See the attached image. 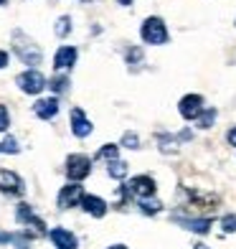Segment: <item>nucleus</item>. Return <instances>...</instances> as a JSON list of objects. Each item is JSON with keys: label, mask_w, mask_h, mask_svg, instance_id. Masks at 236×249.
Returning <instances> with one entry per match:
<instances>
[{"label": "nucleus", "mask_w": 236, "mask_h": 249, "mask_svg": "<svg viewBox=\"0 0 236 249\" xmlns=\"http://www.w3.org/2000/svg\"><path fill=\"white\" fill-rule=\"evenodd\" d=\"M13 49H16V53H18V59L23 61V64H28V66H36V64H41V59H43L41 49L33 43V38L26 36L23 31H13Z\"/></svg>", "instance_id": "nucleus-1"}, {"label": "nucleus", "mask_w": 236, "mask_h": 249, "mask_svg": "<svg viewBox=\"0 0 236 249\" xmlns=\"http://www.w3.org/2000/svg\"><path fill=\"white\" fill-rule=\"evenodd\" d=\"M142 41L145 43H155V46H160V43L168 41V28L163 23V18H148L142 23Z\"/></svg>", "instance_id": "nucleus-2"}, {"label": "nucleus", "mask_w": 236, "mask_h": 249, "mask_svg": "<svg viewBox=\"0 0 236 249\" xmlns=\"http://www.w3.org/2000/svg\"><path fill=\"white\" fill-rule=\"evenodd\" d=\"M89 173H92V160H89L86 155H69L66 158V176H69V180L79 183V180H84Z\"/></svg>", "instance_id": "nucleus-3"}, {"label": "nucleus", "mask_w": 236, "mask_h": 249, "mask_svg": "<svg viewBox=\"0 0 236 249\" xmlns=\"http://www.w3.org/2000/svg\"><path fill=\"white\" fill-rule=\"evenodd\" d=\"M16 84L20 87V92H26V94H38V92H43V87H46V79H43L41 71L28 69V71L16 76Z\"/></svg>", "instance_id": "nucleus-4"}, {"label": "nucleus", "mask_w": 236, "mask_h": 249, "mask_svg": "<svg viewBox=\"0 0 236 249\" xmlns=\"http://www.w3.org/2000/svg\"><path fill=\"white\" fill-rule=\"evenodd\" d=\"M185 196H188V206H193L198 213H211L213 209L219 206V196L213 194H203V191H193V188H185Z\"/></svg>", "instance_id": "nucleus-5"}, {"label": "nucleus", "mask_w": 236, "mask_h": 249, "mask_svg": "<svg viewBox=\"0 0 236 249\" xmlns=\"http://www.w3.org/2000/svg\"><path fill=\"white\" fill-rule=\"evenodd\" d=\"M0 191H3L5 196H23V191H26V183H23V178H20L18 173L13 171H0Z\"/></svg>", "instance_id": "nucleus-6"}, {"label": "nucleus", "mask_w": 236, "mask_h": 249, "mask_svg": "<svg viewBox=\"0 0 236 249\" xmlns=\"http://www.w3.org/2000/svg\"><path fill=\"white\" fill-rule=\"evenodd\" d=\"M125 188H127L130 196L150 198V196H155V188H157V186H155V180H152L150 176H137V178H132Z\"/></svg>", "instance_id": "nucleus-7"}, {"label": "nucleus", "mask_w": 236, "mask_h": 249, "mask_svg": "<svg viewBox=\"0 0 236 249\" xmlns=\"http://www.w3.org/2000/svg\"><path fill=\"white\" fill-rule=\"evenodd\" d=\"M16 216L20 224H28L33 231H36V236L41 234H46V224H43V219H38L36 213H33V209L28 206V203H18V211H16Z\"/></svg>", "instance_id": "nucleus-8"}, {"label": "nucleus", "mask_w": 236, "mask_h": 249, "mask_svg": "<svg viewBox=\"0 0 236 249\" xmlns=\"http://www.w3.org/2000/svg\"><path fill=\"white\" fill-rule=\"evenodd\" d=\"M82 198H84V188L71 180L69 186H64V188H61V194H59V206H61V209L82 206Z\"/></svg>", "instance_id": "nucleus-9"}, {"label": "nucleus", "mask_w": 236, "mask_h": 249, "mask_svg": "<svg viewBox=\"0 0 236 249\" xmlns=\"http://www.w3.org/2000/svg\"><path fill=\"white\" fill-rule=\"evenodd\" d=\"M178 109H181V115L185 120H198L201 112H203V97L201 94H185L181 99V105H178Z\"/></svg>", "instance_id": "nucleus-10"}, {"label": "nucleus", "mask_w": 236, "mask_h": 249, "mask_svg": "<svg viewBox=\"0 0 236 249\" xmlns=\"http://www.w3.org/2000/svg\"><path fill=\"white\" fill-rule=\"evenodd\" d=\"M71 132L76 135V138H86V135H92V122L86 120L84 109H79V107L71 109Z\"/></svg>", "instance_id": "nucleus-11"}, {"label": "nucleus", "mask_w": 236, "mask_h": 249, "mask_svg": "<svg viewBox=\"0 0 236 249\" xmlns=\"http://www.w3.org/2000/svg\"><path fill=\"white\" fill-rule=\"evenodd\" d=\"M33 112H36V117H41V120H53L56 112H59V99L56 97H43L33 105Z\"/></svg>", "instance_id": "nucleus-12"}, {"label": "nucleus", "mask_w": 236, "mask_h": 249, "mask_svg": "<svg viewBox=\"0 0 236 249\" xmlns=\"http://www.w3.org/2000/svg\"><path fill=\"white\" fill-rule=\"evenodd\" d=\"M49 236H51V242H53L56 249H76V244H79L76 236L69 229H61V226H59V229H51Z\"/></svg>", "instance_id": "nucleus-13"}, {"label": "nucleus", "mask_w": 236, "mask_h": 249, "mask_svg": "<svg viewBox=\"0 0 236 249\" xmlns=\"http://www.w3.org/2000/svg\"><path fill=\"white\" fill-rule=\"evenodd\" d=\"M74 64H76V49H74V46H61L59 51H56V56H53V66H56L59 71L71 69Z\"/></svg>", "instance_id": "nucleus-14"}, {"label": "nucleus", "mask_w": 236, "mask_h": 249, "mask_svg": "<svg viewBox=\"0 0 236 249\" xmlns=\"http://www.w3.org/2000/svg\"><path fill=\"white\" fill-rule=\"evenodd\" d=\"M82 209L89 213V216L102 219L107 213V203H104V198H99V196H84L82 198Z\"/></svg>", "instance_id": "nucleus-15"}, {"label": "nucleus", "mask_w": 236, "mask_h": 249, "mask_svg": "<svg viewBox=\"0 0 236 249\" xmlns=\"http://www.w3.org/2000/svg\"><path fill=\"white\" fill-rule=\"evenodd\" d=\"M178 224L185 226L188 231H198V234H206L211 229V219H178Z\"/></svg>", "instance_id": "nucleus-16"}, {"label": "nucleus", "mask_w": 236, "mask_h": 249, "mask_svg": "<svg viewBox=\"0 0 236 249\" xmlns=\"http://www.w3.org/2000/svg\"><path fill=\"white\" fill-rule=\"evenodd\" d=\"M107 173L112 176V178H125L127 176V163H122V160H112L109 163V168H107Z\"/></svg>", "instance_id": "nucleus-17"}, {"label": "nucleus", "mask_w": 236, "mask_h": 249, "mask_svg": "<svg viewBox=\"0 0 236 249\" xmlns=\"http://www.w3.org/2000/svg\"><path fill=\"white\" fill-rule=\"evenodd\" d=\"M213 120H216V109H203V112H201V117H198L196 122H198V127H201V130H208L211 124H213Z\"/></svg>", "instance_id": "nucleus-18"}, {"label": "nucleus", "mask_w": 236, "mask_h": 249, "mask_svg": "<svg viewBox=\"0 0 236 249\" xmlns=\"http://www.w3.org/2000/svg\"><path fill=\"white\" fill-rule=\"evenodd\" d=\"M117 155H119V148H117V145H104V148L97 153L99 160H109V163L117 160Z\"/></svg>", "instance_id": "nucleus-19"}, {"label": "nucleus", "mask_w": 236, "mask_h": 249, "mask_svg": "<svg viewBox=\"0 0 236 249\" xmlns=\"http://www.w3.org/2000/svg\"><path fill=\"white\" fill-rule=\"evenodd\" d=\"M69 31H71V18H59L56 20V36L59 38H64V36H69Z\"/></svg>", "instance_id": "nucleus-20"}, {"label": "nucleus", "mask_w": 236, "mask_h": 249, "mask_svg": "<svg viewBox=\"0 0 236 249\" xmlns=\"http://www.w3.org/2000/svg\"><path fill=\"white\" fill-rule=\"evenodd\" d=\"M49 87L53 89V92H66V89H69V79L66 76H53Z\"/></svg>", "instance_id": "nucleus-21"}, {"label": "nucleus", "mask_w": 236, "mask_h": 249, "mask_svg": "<svg viewBox=\"0 0 236 249\" xmlns=\"http://www.w3.org/2000/svg\"><path fill=\"white\" fill-rule=\"evenodd\" d=\"M0 150H3V153H10V155L18 153V150H20V148H18V140H16V138H5L3 142H0Z\"/></svg>", "instance_id": "nucleus-22"}, {"label": "nucleus", "mask_w": 236, "mask_h": 249, "mask_svg": "<svg viewBox=\"0 0 236 249\" xmlns=\"http://www.w3.org/2000/svg\"><path fill=\"white\" fill-rule=\"evenodd\" d=\"M221 226H223V231H226V234H234V231H236V213L223 216V219H221Z\"/></svg>", "instance_id": "nucleus-23"}, {"label": "nucleus", "mask_w": 236, "mask_h": 249, "mask_svg": "<svg viewBox=\"0 0 236 249\" xmlns=\"http://www.w3.org/2000/svg\"><path fill=\"white\" fill-rule=\"evenodd\" d=\"M140 206H142V213H157V211H160V201H150V198H145V201L140 203Z\"/></svg>", "instance_id": "nucleus-24"}, {"label": "nucleus", "mask_w": 236, "mask_h": 249, "mask_svg": "<svg viewBox=\"0 0 236 249\" xmlns=\"http://www.w3.org/2000/svg\"><path fill=\"white\" fill-rule=\"evenodd\" d=\"M122 142H125V148H140V138L135 132H125V138H122Z\"/></svg>", "instance_id": "nucleus-25"}, {"label": "nucleus", "mask_w": 236, "mask_h": 249, "mask_svg": "<svg viewBox=\"0 0 236 249\" xmlns=\"http://www.w3.org/2000/svg\"><path fill=\"white\" fill-rule=\"evenodd\" d=\"M8 124H10L8 107H3V105H0V132H5V130H8Z\"/></svg>", "instance_id": "nucleus-26"}, {"label": "nucleus", "mask_w": 236, "mask_h": 249, "mask_svg": "<svg viewBox=\"0 0 236 249\" xmlns=\"http://www.w3.org/2000/svg\"><path fill=\"white\" fill-rule=\"evenodd\" d=\"M226 140H229V145H234V148H236V127H231V130H229Z\"/></svg>", "instance_id": "nucleus-27"}, {"label": "nucleus", "mask_w": 236, "mask_h": 249, "mask_svg": "<svg viewBox=\"0 0 236 249\" xmlns=\"http://www.w3.org/2000/svg\"><path fill=\"white\" fill-rule=\"evenodd\" d=\"M5 64H8V53H5V51H0V69H3Z\"/></svg>", "instance_id": "nucleus-28"}, {"label": "nucleus", "mask_w": 236, "mask_h": 249, "mask_svg": "<svg viewBox=\"0 0 236 249\" xmlns=\"http://www.w3.org/2000/svg\"><path fill=\"white\" fill-rule=\"evenodd\" d=\"M117 3H119V5H130V3H132V0H117Z\"/></svg>", "instance_id": "nucleus-29"}, {"label": "nucleus", "mask_w": 236, "mask_h": 249, "mask_svg": "<svg viewBox=\"0 0 236 249\" xmlns=\"http://www.w3.org/2000/svg\"><path fill=\"white\" fill-rule=\"evenodd\" d=\"M193 249H211V247H206V244H196Z\"/></svg>", "instance_id": "nucleus-30"}, {"label": "nucleus", "mask_w": 236, "mask_h": 249, "mask_svg": "<svg viewBox=\"0 0 236 249\" xmlns=\"http://www.w3.org/2000/svg\"><path fill=\"white\" fill-rule=\"evenodd\" d=\"M109 249H127V247H122V244H115V247H109Z\"/></svg>", "instance_id": "nucleus-31"}, {"label": "nucleus", "mask_w": 236, "mask_h": 249, "mask_svg": "<svg viewBox=\"0 0 236 249\" xmlns=\"http://www.w3.org/2000/svg\"><path fill=\"white\" fill-rule=\"evenodd\" d=\"M3 3H5V0H0V5H3Z\"/></svg>", "instance_id": "nucleus-32"}, {"label": "nucleus", "mask_w": 236, "mask_h": 249, "mask_svg": "<svg viewBox=\"0 0 236 249\" xmlns=\"http://www.w3.org/2000/svg\"><path fill=\"white\" fill-rule=\"evenodd\" d=\"M0 153H3V150H0Z\"/></svg>", "instance_id": "nucleus-33"}]
</instances>
